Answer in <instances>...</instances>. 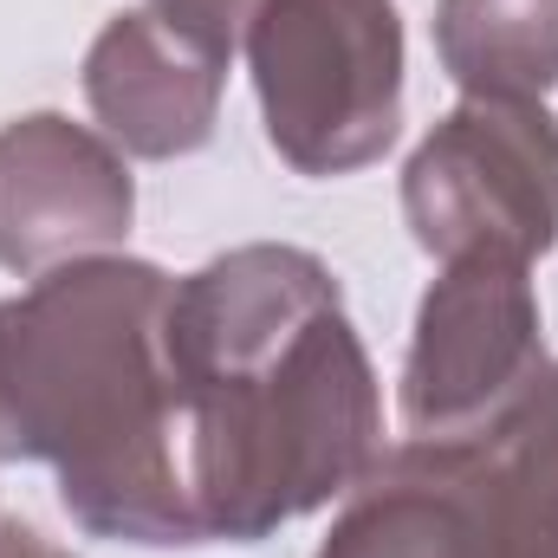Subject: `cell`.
I'll list each match as a JSON object with an SVG mask.
<instances>
[{
	"instance_id": "cell-1",
	"label": "cell",
	"mask_w": 558,
	"mask_h": 558,
	"mask_svg": "<svg viewBox=\"0 0 558 558\" xmlns=\"http://www.w3.org/2000/svg\"><path fill=\"white\" fill-rule=\"evenodd\" d=\"M162 351L208 546L274 539L344 500L384 454L377 364L312 247L247 241L175 279Z\"/></svg>"
},
{
	"instance_id": "cell-2",
	"label": "cell",
	"mask_w": 558,
	"mask_h": 558,
	"mask_svg": "<svg viewBox=\"0 0 558 558\" xmlns=\"http://www.w3.org/2000/svg\"><path fill=\"white\" fill-rule=\"evenodd\" d=\"M169 292L156 260L85 254L0 299V461L52 468L78 533L149 553L208 546L182 481Z\"/></svg>"
},
{
	"instance_id": "cell-3",
	"label": "cell",
	"mask_w": 558,
	"mask_h": 558,
	"mask_svg": "<svg viewBox=\"0 0 558 558\" xmlns=\"http://www.w3.org/2000/svg\"><path fill=\"white\" fill-rule=\"evenodd\" d=\"M241 46L267 143L286 169L357 175L403 137L397 0H260Z\"/></svg>"
},
{
	"instance_id": "cell-4",
	"label": "cell",
	"mask_w": 558,
	"mask_h": 558,
	"mask_svg": "<svg viewBox=\"0 0 558 558\" xmlns=\"http://www.w3.org/2000/svg\"><path fill=\"white\" fill-rule=\"evenodd\" d=\"M403 221L428 260L558 247V118L539 98H461L403 162Z\"/></svg>"
},
{
	"instance_id": "cell-5",
	"label": "cell",
	"mask_w": 558,
	"mask_h": 558,
	"mask_svg": "<svg viewBox=\"0 0 558 558\" xmlns=\"http://www.w3.org/2000/svg\"><path fill=\"white\" fill-rule=\"evenodd\" d=\"M546 371L533 267L448 260L416 305L397 410L410 441H494L533 403Z\"/></svg>"
},
{
	"instance_id": "cell-6",
	"label": "cell",
	"mask_w": 558,
	"mask_h": 558,
	"mask_svg": "<svg viewBox=\"0 0 558 558\" xmlns=\"http://www.w3.org/2000/svg\"><path fill=\"white\" fill-rule=\"evenodd\" d=\"M137 221V182L124 149L72 124L65 111H26L0 124V267L39 279L65 260L111 254Z\"/></svg>"
},
{
	"instance_id": "cell-7",
	"label": "cell",
	"mask_w": 558,
	"mask_h": 558,
	"mask_svg": "<svg viewBox=\"0 0 558 558\" xmlns=\"http://www.w3.org/2000/svg\"><path fill=\"white\" fill-rule=\"evenodd\" d=\"M228 59H234L228 39L162 7H124L98 26L85 52V105L124 156L175 162L215 137Z\"/></svg>"
},
{
	"instance_id": "cell-8",
	"label": "cell",
	"mask_w": 558,
	"mask_h": 558,
	"mask_svg": "<svg viewBox=\"0 0 558 558\" xmlns=\"http://www.w3.org/2000/svg\"><path fill=\"white\" fill-rule=\"evenodd\" d=\"M312 558H507L487 441H403L377 454Z\"/></svg>"
},
{
	"instance_id": "cell-9",
	"label": "cell",
	"mask_w": 558,
	"mask_h": 558,
	"mask_svg": "<svg viewBox=\"0 0 558 558\" xmlns=\"http://www.w3.org/2000/svg\"><path fill=\"white\" fill-rule=\"evenodd\" d=\"M435 59L461 98H539L558 85V0H435Z\"/></svg>"
},
{
	"instance_id": "cell-10",
	"label": "cell",
	"mask_w": 558,
	"mask_h": 558,
	"mask_svg": "<svg viewBox=\"0 0 558 558\" xmlns=\"http://www.w3.org/2000/svg\"><path fill=\"white\" fill-rule=\"evenodd\" d=\"M494 487H500V546L507 558H558V397L553 371L533 403L494 441Z\"/></svg>"
},
{
	"instance_id": "cell-11",
	"label": "cell",
	"mask_w": 558,
	"mask_h": 558,
	"mask_svg": "<svg viewBox=\"0 0 558 558\" xmlns=\"http://www.w3.org/2000/svg\"><path fill=\"white\" fill-rule=\"evenodd\" d=\"M149 7H162V13H175V20H189V26H202V33H215V39H241V26H247V13L260 7V0H149Z\"/></svg>"
},
{
	"instance_id": "cell-12",
	"label": "cell",
	"mask_w": 558,
	"mask_h": 558,
	"mask_svg": "<svg viewBox=\"0 0 558 558\" xmlns=\"http://www.w3.org/2000/svg\"><path fill=\"white\" fill-rule=\"evenodd\" d=\"M0 558H65V553L26 520H0Z\"/></svg>"
},
{
	"instance_id": "cell-13",
	"label": "cell",
	"mask_w": 558,
	"mask_h": 558,
	"mask_svg": "<svg viewBox=\"0 0 558 558\" xmlns=\"http://www.w3.org/2000/svg\"><path fill=\"white\" fill-rule=\"evenodd\" d=\"M553 397H558V364H553Z\"/></svg>"
}]
</instances>
